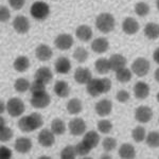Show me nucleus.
<instances>
[{
	"instance_id": "nucleus-1",
	"label": "nucleus",
	"mask_w": 159,
	"mask_h": 159,
	"mask_svg": "<svg viewBox=\"0 0 159 159\" xmlns=\"http://www.w3.org/2000/svg\"><path fill=\"white\" fill-rule=\"evenodd\" d=\"M43 125V119L38 112H32L29 116H24L19 119L18 127L24 133H31Z\"/></svg>"
},
{
	"instance_id": "nucleus-2",
	"label": "nucleus",
	"mask_w": 159,
	"mask_h": 159,
	"mask_svg": "<svg viewBox=\"0 0 159 159\" xmlns=\"http://www.w3.org/2000/svg\"><path fill=\"white\" fill-rule=\"evenodd\" d=\"M116 20L110 13H101L96 19V27L100 32L109 33L115 29Z\"/></svg>"
},
{
	"instance_id": "nucleus-3",
	"label": "nucleus",
	"mask_w": 159,
	"mask_h": 159,
	"mask_svg": "<svg viewBox=\"0 0 159 159\" xmlns=\"http://www.w3.org/2000/svg\"><path fill=\"white\" fill-rule=\"evenodd\" d=\"M30 14L35 20L43 21L47 19V17L50 14V7L49 4H47L43 1H36L30 7Z\"/></svg>"
},
{
	"instance_id": "nucleus-4",
	"label": "nucleus",
	"mask_w": 159,
	"mask_h": 159,
	"mask_svg": "<svg viewBox=\"0 0 159 159\" xmlns=\"http://www.w3.org/2000/svg\"><path fill=\"white\" fill-rule=\"evenodd\" d=\"M25 106L20 98H11L7 102V111L11 117H20L25 112Z\"/></svg>"
},
{
	"instance_id": "nucleus-5",
	"label": "nucleus",
	"mask_w": 159,
	"mask_h": 159,
	"mask_svg": "<svg viewBox=\"0 0 159 159\" xmlns=\"http://www.w3.org/2000/svg\"><path fill=\"white\" fill-rule=\"evenodd\" d=\"M130 70L133 71V73L136 74L139 78L145 76L150 71L151 68V64L147 58L144 57H138L133 61L132 66H130Z\"/></svg>"
},
{
	"instance_id": "nucleus-6",
	"label": "nucleus",
	"mask_w": 159,
	"mask_h": 159,
	"mask_svg": "<svg viewBox=\"0 0 159 159\" xmlns=\"http://www.w3.org/2000/svg\"><path fill=\"white\" fill-rule=\"evenodd\" d=\"M50 102H51V98H50L49 93H47L46 91H43V92H38V93L32 94L30 103L34 108L42 109V108H46L47 106H49Z\"/></svg>"
},
{
	"instance_id": "nucleus-7",
	"label": "nucleus",
	"mask_w": 159,
	"mask_h": 159,
	"mask_svg": "<svg viewBox=\"0 0 159 159\" xmlns=\"http://www.w3.org/2000/svg\"><path fill=\"white\" fill-rule=\"evenodd\" d=\"M68 129L71 135L73 136H82L86 132V122L82 118H75L72 119L68 124Z\"/></svg>"
},
{
	"instance_id": "nucleus-8",
	"label": "nucleus",
	"mask_w": 159,
	"mask_h": 159,
	"mask_svg": "<svg viewBox=\"0 0 159 159\" xmlns=\"http://www.w3.org/2000/svg\"><path fill=\"white\" fill-rule=\"evenodd\" d=\"M73 43H74V39H73L72 35L66 34V33H63V34L57 35L54 39L55 47L57 48V49L61 50V51L69 50L73 46Z\"/></svg>"
},
{
	"instance_id": "nucleus-9",
	"label": "nucleus",
	"mask_w": 159,
	"mask_h": 159,
	"mask_svg": "<svg viewBox=\"0 0 159 159\" xmlns=\"http://www.w3.org/2000/svg\"><path fill=\"white\" fill-rule=\"evenodd\" d=\"M153 118V110L147 105H141L135 111V119L139 123H148Z\"/></svg>"
},
{
	"instance_id": "nucleus-10",
	"label": "nucleus",
	"mask_w": 159,
	"mask_h": 159,
	"mask_svg": "<svg viewBox=\"0 0 159 159\" xmlns=\"http://www.w3.org/2000/svg\"><path fill=\"white\" fill-rule=\"evenodd\" d=\"M37 140L42 147L43 148H50L54 144L55 142V134L52 130L49 129H42L37 136Z\"/></svg>"
},
{
	"instance_id": "nucleus-11",
	"label": "nucleus",
	"mask_w": 159,
	"mask_h": 159,
	"mask_svg": "<svg viewBox=\"0 0 159 159\" xmlns=\"http://www.w3.org/2000/svg\"><path fill=\"white\" fill-rule=\"evenodd\" d=\"M13 28L19 34H25L30 30V21L24 15H18L13 20Z\"/></svg>"
},
{
	"instance_id": "nucleus-12",
	"label": "nucleus",
	"mask_w": 159,
	"mask_h": 159,
	"mask_svg": "<svg viewBox=\"0 0 159 159\" xmlns=\"http://www.w3.org/2000/svg\"><path fill=\"white\" fill-rule=\"evenodd\" d=\"M96 112L97 115L100 117H107L111 114V110H112V103L110 100L107 99H103L101 101H99L98 103L96 104Z\"/></svg>"
},
{
	"instance_id": "nucleus-13",
	"label": "nucleus",
	"mask_w": 159,
	"mask_h": 159,
	"mask_svg": "<svg viewBox=\"0 0 159 159\" xmlns=\"http://www.w3.org/2000/svg\"><path fill=\"white\" fill-rule=\"evenodd\" d=\"M139 29H140L139 22H138L135 18H133V17H127V18H125L123 20L122 30L125 34L134 35L139 31Z\"/></svg>"
},
{
	"instance_id": "nucleus-14",
	"label": "nucleus",
	"mask_w": 159,
	"mask_h": 159,
	"mask_svg": "<svg viewBox=\"0 0 159 159\" xmlns=\"http://www.w3.org/2000/svg\"><path fill=\"white\" fill-rule=\"evenodd\" d=\"M92 79L91 71L88 68L79 67L76 68L75 72H74V80L78 84L81 85H86L89 81Z\"/></svg>"
},
{
	"instance_id": "nucleus-15",
	"label": "nucleus",
	"mask_w": 159,
	"mask_h": 159,
	"mask_svg": "<svg viewBox=\"0 0 159 159\" xmlns=\"http://www.w3.org/2000/svg\"><path fill=\"white\" fill-rule=\"evenodd\" d=\"M86 90L92 98H97L100 94L103 93L101 85V79H93L92 78L88 83L86 84Z\"/></svg>"
},
{
	"instance_id": "nucleus-16",
	"label": "nucleus",
	"mask_w": 159,
	"mask_h": 159,
	"mask_svg": "<svg viewBox=\"0 0 159 159\" xmlns=\"http://www.w3.org/2000/svg\"><path fill=\"white\" fill-rule=\"evenodd\" d=\"M15 151L19 154H28L32 150V141L29 138L20 137L15 141Z\"/></svg>"
},
{
	"instance_id": "nucleus-17",
	"label": "nucleus",
	"mask_w": 159,
	"mask_h": 159,
	"mask_svg": "<svg viewBox=\"0 0 159 159\" xmlns=\"http://www.w3.org/2000/svg\"><path fill=\"white\" fill-rule=\"evenodd\" d=\"M108 48H109V43L105 37H98L92 40L91 43V50L94 53H98V54L105 53L108 50Z\"/></svg>"
},
{
	"instance_id": "nucleus-18",
	"label": "nucleus",
	"mask_w": 159,
	"mask_h": 159,
	"mask_svg": "<svg viewBox=\"0 0 159 159\" xmlns=\"http://www.w3.org/2000/svg\"><path fill=\"white\" fill-rule=\"evenodd\" d=\"M92 35H93V33H92L91 28L87 25H79L75 30V36L78 37L81 42H84V43L89 42V40H91Z\"/></svg>"
},
{
	"instance_id": "nucleus-19",
	"label": "nucleus",
	"mask_w": 159,
	"mask_h": 159,
	"mask_svg": "<svg viewBox=\"0 0 159 159\" xmlns=\"http://www.w3.org/2000/svg\"><path fill=\"white\" fill-rule=\"evenodd\" d=\"M134 94L138 100H145L150 94V86L145 82H137L134 86Z\"/></svg>"
},
{
	"instance_id": "nucleus-20",
	"label": "nucleus",
	"mask_w": 159,
	"mask_h": 159,
	"mask_svg": "<svg viewBox=\"0 0 159 159\" xmlns=\"http://www.w3.org/2000/svg\"><path fill=\"white\" fill-rule=\"evenodd\" d=\"M126 58L122 54H112L109 57V65H110V70L112 71H118L119 69H122L126 66Z\"/></svg>"
},
{
	"instance_id": "nucleus-21",
	"label": "nucleus",
	"mask_w": 159,
	"mask_h": 159,
	"mask_svg": "<svg viewBox=\"0 0 159 159\" xmlns=\"http://www.w3.org/2000/svg\"><path fill=\"white\" fill-rule=\"evenodd\" d=\"M35 55H36V57L40 61H47L52 57L53 51L49 46L45 45V43H42V45L38 46L36 48V50H35Z\"/></svg>"
},
{
	"instance_id": "nucleus-22",
	"label": "nucleus",
	"mask_w": 159,
	"mask_h": 159,
	"mask_svg": "<svg viewBox=\"0 0 159 159\" xmlns=\"http://www.w3.org/2000/svg\"><path fill=\"white\" fill-rule=\"evenodd\" d=\"M55 71L60 74H67L71 70V63L65 56H61L56 60L54 64Z\"/></svg>"
},
{
	"instance_id": "nucleus-23",
	"label": "nucleus",
	"mask_w": 159,
	"mask_h": 159,
	"mask_svg": "<svg viewBox=\"0 0 159 159\" xmlns=\"http://www.w3.org/2000/svg\"><path fill=\"white\" fill-rule=\"evenodd\" d=\"M53 79V73L48 67H40L38 68L35 72V80L43 82L45 84H48L52 81Z\"/></svg>"
},
{
	"instance_id": "nucleus-24",
	"label": "nucleus",
	"mask_w": 159,
	"mask_h": 159,
	"mask_svg": "<svg viewBox=\"0 0 159 159\" xmlns=\"http://www.w3.org/2000/svg\"><path fill=\"white\" fill-rule=\"evenodd\" d=\"M119 156L123 159H132L135 158L136 156V150L134 145L130 144V143H123L121 147L119 148L118 151Z\"/></svg>"
},
{
	"instance_id": "nucleus-25",
	"label": "nucleus",
	"mask_w": 159,
	"mask_h": 159,
	"mask_svg": "<svg viewBox=\"0 0 159 159\" xmlns=\"http://www.w3.org/2000/svg\"><path fill=\"white\" fill-rule=\"evenodd\" d=\"M54 92L60 98H67L70 93V87L69 84L65 81H57L54 85Z\"/></svg>"
},
{
	"instance_id": "nucleus-26",
	"label": "nucleus",
	"mask_w": 159,
	"mask_h": 159,
	"mask_svg": "<svg viewBox=\"0 0 159 159\" xmlns=\"http://www.w3.org/2000/svg\"><path fill=\"white\" fill-rule=\"evenodd\" d=\"M144 35L151 40H155L159 38V25L156 22L147 24L144 27Z\"/></svg>"
},
{
	"instance_id": "nucleus-27",
	"label": "nucleus",
	"mask_w": 159,
	"mask_h": 159,
	"mask_svg": "<svg viewBox=\"0 0 159 159\" xmlns=\"http://www.w3.org/2000/svg\"><path fill=\"white\" fill-rule=\"evenodd\" d=\"M13 67L15 68V70L17 72H25L30 67V61L27 56H18L16 57V60L13 63Z\"/></svg>"
},
{
	"instance_id": "nucleus-28",
	"label": "nucleus",
	"mask_w": 159,
	"mask_h": 159,
	"mask_svg": "<svg viewBox=\"0 0 159 159\" xmlns=\"http://www.w3.org/2000/svg\"><path fill=\"white\" fill-rule=\"evenodd\" d=\"M83 140L85 141L91 148H94L98 147V144L100 142V135L96 130H89V132L85 133Z\"/></svg>"
},
{
	"instance_id": "nucleus-29",
	"label": "nucleus",
	"mask_w": 159,
	"mask_h": 159,
	"mask_svg": "<svg viewBox=\"0 0 159 159\" xmlns=\"http://www.w3.org/2000/svg\"><path fill=\"white\" fill-rule=\"evenodd\" d=\"M83 110V103L78 98H73L67 103V111L70 115H79Z\"/></svg>"
},
{
	"instance_id": "nucleus-30",
	"label": "nucleus",
	"mask_w": 159,
	"mask_h": 159,
	"mask_svg": "<svg viewBox=\"0 0 159 159\" xmlns=\"http://www.w3.org/2000/svg\"><path fill=\"white\" fill-rule=\"evenodd\" d=\"M94 68H96L97 72L100 74H106L110 71V65L109 60L105 57L98 58L94 63Z\"/></svg>"
},
{
	"instance_id": "nucleus-31",
	"label": "nucleus",
	"mask_w": 159,
	"mask_h": 159,
	"mask_svg": "<svg viewBox=\"0 0 159 159\" xmlns=\"http://www.w3.org/2000/svg\"><path fill=\"white\" fill-rule=\"evenodd\" d=\"M51 130L55 134V136H61L66 132V124L60 118H56L51 122Z\"/></svg>"
},
{
	"instance_id": "nucleus-32",
	"label": "nucleus",
	"mask_w": 159,
	"mask_h": 159,
	"mask_svg": "<svg viewBox=\"0 0 159 159\" xmlns=\"http://www.w3.org/2000/svg\"><path fill=\"white\" fill-rule=\"evenodd\" d=\"M132 76H133V71L126 67L119 69L118 71H116V79L120 83H129L130 80H132Z\"/></svg>"
},
{
	"instance_id": "nucleus-33",
	"label": "nucleus",
	"mask_w": 159,
	"mask_h": 159,
	"mask_svg": "<svg viewBox=\"0 0 159 159\" xmlns=\"http://www.w3.org/2000/svg\"><path fill=\"white\" fill-rule=\"evenodd\" d=\"M30 87H31V83L27 79H24V78L17 79L14 83L15 90L17 92H20V93H24V92L28 91L30 89Z\"/></svg>"
},
{
	"instance_id": "nucleus-34",
	"label": "nucleus",
	"mask_w": 159,
	"mask_h": 159,
	"mask_svg": "<svg viewBox=\"0 0 159 159\" xmlns=\"http://www.w3.org/2000/svg\"><path fill=\"white\" fill-rule=\"evenodd\" d=\"M145 141H147V144L150 148H159V132H156V130L150 132L145 137Z\"/></svg>"
},
{
	"instance_id": "nucleus-35",
	"label": "nucleus",
	"mask_w": 159,
	"mask_h": 159,
	"mask_svg": "<svg viewBox=\"0 0 159 159\" xmlns=\"http://www.w3.org/2000/svg\"><path fill=\"white\" fill-rule=\"evenodd\" d=\"M73 58L78 63H85L88 60V51L83 47H78L73 52Z\"/></svg>"
},
{
	"instance_id": "nucleus-36",
	"label": "nucleus",
	"mask_w": 159,
	"mask_h": 159,
	"mask_svg": "<svg viewBox=\"0 0 159 159\" xmlns=\"http://www.w3.org/2000/svg\"><path fill=\"white\" fill-rule=\"evenodd\" d=\"M132 137L136 142H142L147 137V130L142 126H136L132 132Z\"/></svg>"
},
{
	"instance_id": "nucleus-37",
	"label": "nucleus",
	"mask_w": 159,
	"mask_h": 159,
	"mask_svg": "<svg viewBox=\"0 0 159 159\" xmlns=\"http://www.w3.org/2000/svg\"><path fill=\"white\" fill-rule=\"evenodd\" d=\"M76 155H78V153H76L75 147H73V145H66L61 152V159H73L76 157Z\"/></svg>"
},
{
	"instance_id": "nucleus-38",
	"label": "nucleus",
	"mask_w": 159,
	"mask_h": 159,
	"mask_svg": "<svg viewBox=\"0 0 159 159\" xmlns=\"http://www.w3.org/2000/svg\"><path fill=\"white\" fill-rule=\"evenodd\" d=\"M135 13L140 17H145L150 13V7L147 2L140 1L138 3H136L135 6Z\"/></svg>"
},
{
	"instance_id": "nucleus-39",
	"label": "nucleus",
	"mask_w": 159,
	"mask_h": 159,
	"mask_svg": "<svg viewBox=\"0 0 159 159\" xmlns=\"http://www.w3.org/2000/svg\"><path fill=\"white\" fill-rule=\"evenodd\" d=\"M97 129L100 133L102 134H109L112 129V123L109 121V120H100V121L97 123Z\"/></svg>"
},
{
	"instance_id": "nucleus-40",
	"label": "nucleus",
	"mask_w": 159,
	"mask_h": 159,
	"mask_svg": "<svg viewBox=\"0 0 159 159\" xmlns=\"http://www.w3.org/2000/svg\"><path fill=\"white\" fill-rule=\"evenodd\" d=\"M102 147L105 152L109 153L117 148V140L112 137H106L102 142Z\"/></svg>"
},
{
	"instance_id": "nucleus-41",
	"label": "nucleus",
	"mask_w": 159,
	"mask_h": 159,
	"mask_svg": "<svg viewBox=\"0 0 159 159\" xmlns=\"http://www.w3.org/2000/svg\"><path fill=\"white\" fill-rule=\"evenodd\" d=\"M75 150H76V153H78L79 156H82V157H84V156H86L87 154H89V152L92 150V148L89 147L88 144L85 142L84 140L80 141L78 144L75 145Z\"/></svg>"
},
{
	"instance_id": "nucleus-42",
	"label": "nucleus",
	"mask_w": 159,
	"mask_h": 159,
	"mask_svg": "<svg viewBox=\"0 0 159 159\" xmlns=\"http://www.w3.org/2000/svg\"><path fill=\"white\" fill-rule=\"evenodd\" d=\"M13 138V130L9 126L0 127V141L1 142H7Z\"/></svg>"
},
{
	"instance_id": "nucleus-43",
	"label": "nucleus",
	"mask_w": 159,
	"mask_h": 159,
	"mask_svg": "<svg viewBox=\"0 0 159 159\" xmlns=\"http://www.w3.org/2000/svg\"><path fill=\"white\" fill-rule=\"evenodd\" d=\"M30 91L32 92V94L46 91V84L43 83V82H40V81H38V80H35L34 82L31 83Z\"/></svg>"
},
{
	"instance_id": "nucleus-44",
	"label": "nucleus",
	"mask_w": 159,
	"mask_h": 159,
	"mask_svg": "<svg viewBox=\"0 0 159 159\" xmlns=\"http://www.w3.org/2000/svg\"><path fill=\"white\" fill-rule=\"evenodd\" d=\"M129 98H130V96H129V91L124 90V89H122V90H119V91H118V93L116 94L117 101L119 102V103H122V104L126 103V102L129 100Z\"/></svg>"
},
{
	"instance_id": "nucleus-45",
	"label": "nucleus",
	"mask_w": 159,
	"mask_h": 159,
	"mask_svg": "<svg viewBox=\"0 0 159 159\" xmlns=\"http://www.w3.org/2000/svg\"><path fill=\"white\" fill-rule=\"evenodd\" d=\"M10 17H11L10 10L4 6L0 7V20H1V22H7L10 19Z\"/></svg>"
},
{
	"instance_id": "nucleus-46",
	"label": "nucleus",
	"mask_w": 159,
	"mask_h": 159,
	"mask_svg": "<svg viewBox=\"0 0 159 159\" xmlns=\"http://www.w3.org/2000/svg\"><path fill=\"white\" fill-rule=\"evenodd\" d=\"M101 85H102L103 93H107V92L110 91V89H111L112 83L108 78H103V79H101Z\"/></svg>"
},
{
	"instance_id": "nucleus-47",
	"label": "nucleus",
	"mask_w": 159,
	"mask_h": 159,
	"mask_svg": "<svg viewBox=\"0 0 159 159\" xmlns=\"http://www.w3.org/2000/svg\"><path fill=\"white\" fill-rule=\"evenodd\" d=\"M0 158L1 159H10L12 158V150L2 145L0 148Z\"/></svg>"
},
{
	"instance_id": "nucleus-48",
	"label": "nucleus",
	"mask_w": 159,
	"mask_h": 159,
	"mask_svg": "<svg viewBox=\"0 0 159 159\" xmlns=\"http://www.w3.org/2000/svg\"><path fill=\"white\" fill-rule=\"evenodd\" d=\"M9 3L13 9L18 11V10H21L24 7L25 0H9Z\"/></svg>"
},
{
	"instance_id": "nucleus-49",
	"label": "nucleus",
	"mask_w": 159,
	"mask_h": 159,
	"mask_svg": "<svg viewBox=\"0 0 159 159\" xmlns=\"http://www.w3.org/2000/svg\"><path fill=\"white\" fill-rule=\"evenodd\" d=\"M153 58H154V61H155V63H157L159 65V48H157V49L154 51Z\"/></svg>"
},
{
	"instance_id": "nucleus-50",
	"label": "nucleus",
	"mask_w": 159,
	"mask_h": 159,
	"mask_svg": "<svg viewBox=\"0 0 159 159\" xmlns=\"http://www.w3.org/2000/svg\"><path fill=\"white\" fill-rule=\"evenodd\" d=\"M6 110H7V104L4 103L3 100H1V101H0V112H1V114H3Z\"/></svg>"
},
{
	"instance_id": "nucleus-51",
	"label": "nucleus",
	"mask_w": 159,
	"mask_h": 159,
	"mask_svg": "<svg viewBox=\"0 0 159 159\" xmlns=\"http://www.w3.org/2000/svg\"><path fill=\"white\" fill-rule=\"evenodd\" d=\"M154 76H155V80L157 83H159V68H157L155 70V73H154Z\"/></svg>"
},
{
	"instance_id": "nucleus-52",
	"label": "nucleus",
	"mask_w": 159,
	"mask_h": 159,
	"mask_svg": "<svg viewBox=\"0 0 159 159\" xmlns=\"http://www.w3.org/2000/svg\"><path fill=\"white\" fill-rule=\"evenodd\" d=\"M6 126V120H4L3 117H0V127Z\"/></svg>"
},
{
	"instance_id": "nucleus-53",
	"label": "nucleus",
	"mask_w": 159,
	"mask_h": 159,
	"mask_svg": "<svg viewBox=\"0 0 159 159\" xmlns=\"http://www.w3.org/2000/svg\"><path fill=\"white\" fill-rule=\"evenodd\" d=\"M101 158H111V156H110V155H102L101 156Z\"/></svg>"
},
{
	"instance_id": "nucleus-54",
	"label": "nucleus",
	"mask_w": 159,
	"mask_h": 159,
	"mask_svg": "<svg viewBox=\"0 0 159 159\" xmlns=\"http://www.w3.org/2000/svg\"><path fill=\"white\" fill-rule=\"evenodd\" d=\"M156 7H157V9L159 11V0H156Z\"/></svg>"
},
{
	"instance_id": "nucleus-55",
	"label": "nucleus",
	"mask_w": 159,
	"mask_h": 159,
	"mask_svg": "<svg viewBox=\"0 0 159 159\" xmlns=\"http://www.w3.org/2000/svg\"><path fill=\"white\" fill-rule=\"evenodd\" d=\"M157 101L159 102V92H158V93H157Z\"/></svg>"
},
{
	"instance_id": "nucleus-56",
	"label": "nucleus",
	"mask_w": 159,
	"mask_h": 159,
	"mask_svg": "<svg viewBox=\"0 0 159 159\" xmlns=\"http://www.w3.org/2000/svg\"><path fill=\"white\" fill-rule=\"evenodd\" d=\"M158 122H159V120H158Z\"/></svg>"
}]
</instances>
